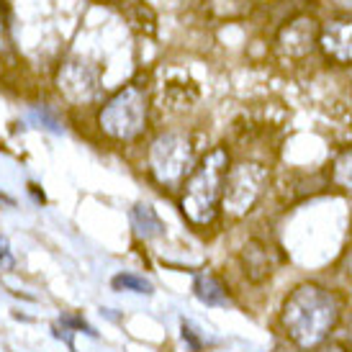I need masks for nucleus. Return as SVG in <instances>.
Listing matches in <instances>:
<instances>
[{
    "mask_svg": "<svg viewBox=\"0 0 352 352\" xmlns=\"http://www.w3.org/2000/svg\"><path fill=\"white\" fill-rule=\"evenodd\" d=\"M340 316H342L340 296L319 283L296 285L280 309L285 337L301 350H314L327 342L334 327L340 324Z\"/></svg>",
    "mask_w": 352,
    "mask_h": 352,
    "instance_id": "nucleus-1",
    "label": "nucleus"
},
{
    "mask_svg": "<svg viewBox=\"0 0 352 352\" xmlns=\"http://www.w3.org/2000/svg\"><path fill=\"white\" fill-rule=\"evenodd\" d=\"M229 167V152L226 147H214L208 155L198 162L183 188V214L190 224L208 226L216 219L221 193H224V180Z\"/></svg>",
    "mask_w": 352,
    "mask_h": 352,
    "instance_id": "nucleus-2",
    "label": "nucleus"
},
{
    "mask_svg": "<svg viewBox=\"0 0 352 352\" xmlns=\"http://www.w3.org/2000/svg\"><path fill=\"white\" fill-rule=\"evenodd\" d=\"M147 90L139 82H131V85L118 90L103 106V111L98 113V124L108 137L118 139V142H129V139H137L147 129Z\"/></svg>",
    "mask_w": 352,
    "mask_h": 352,
    "instance_id": "nucleus-3",
    "label": "nucleus"
},
{
    "mask_svg": "<svg viewBox=\"0 0 352 352\" xmlns=\"http://www.w3.org/2000/svg\"><path fill=\"white\" fill-rule=\"evenodd\" d=\"M193 170V142L180 131H167L149 147V173L160 186L175 188Z\"/></svg>",
    "mask_w": 352,
    "mask_h": 352,
    "instance_id": "nucleus-4",
    "label": "nucleus"
},
{
    "mask_svg": "<svg viewBox=\"0 0 352 352\" xmlns=\"http://www.w3.org/2000/svg\"><path fill=\"white\" fill-rule=\"evenodd\" d=\"M226 188L221 193V206L232 219L247 216L260 201L267 186V167L260 162H239L226 173Z\"/></svg>",
    "mask_w": 352,
    "mask_h": 352,
    "instance_id": "nucleus-5",
    "label": "nucleus"
},
{
    "mask_svg": "<svg viewBox=\"0 0 352 352\" xmlns=\"http://www.w3.org/2000/svg\"><path fill=\"white\" fill-rule=\"evenodd\" d=\"M59 93L69 100V103H90L98 98L100 93V78L98 72L90 67L88 62L72 59L67 65H62L57 75Z\"/></svg>",
    "mask_w": 352,
    "mask_h": 352,
    "instance_id": "nucleus-6",
    "label": "nucleus"
},
{
    "mask_svg": "<svg viewBox=\"0 0 352 352\" xmlns=\"http://www.w3.org/2000/svg\"><path fill=\"white\" fill-rule=\"evenodd\" d=\"M319 47L337 65H352V21H329L319 29Z\"/></svg>",
    "mask_w": 352,
    "mask_h": 352,
    "instance_id": "nucleus-7",
    "label": "nucleus"
},
{
    "mask_svg": "<svg viewBox=\"0 0 352 352\" xmlns=\"http://www.w3.org/2000/svg\"><path fill=\"white\" fill-rule=\"evenodd\" d=\"M278 44H280V50H283L288 57H306V54H311L314 47L319 44V26H316V21H311V19L291 21V23L280 31Z\"/></svg>",
    "mask_w": 352,
    "mask_h": 352,
    "instance_id": "nucleus-8",
    "label": "nucleus"
},
{
    "mask_svg": "<svg viewBox=\"0 0 352 352\" xmlns=\"http://www.w3.org/2000/svg\"><path fill=\"white\" fill-rule=\"evenodd\" d=\"M242 270L252 283H263L275 273V254L273 250L263 242H250L242 250Z\"/></svg>",
    "mask_w": 352,
    "mask_h": 352,
    "instance_id": "nucleus-9",
    "label": "nucleus"
},
{
    "mask_svg": "<svg viewBox=\"0 0 352 352\" xmlns=\"http://www.w3.org/2000/svg\"><path fill=\"white\" fill-rule=\"evenodd\" d=\"M193 294L201 303L206 306H224L229 301L226 294V285L216 278L214 273H201L196 275V283H193Z\"/></svg>",
    "mask_w": 352,
    "mask_h": 352,
    "instance_id": "nucleus-10",
    "label": "nucleus"
},
{
    "mask_svg": "<svg viewBox=\"0 0 352 352\" xmlns=\"http://www.w3.org/2000/svg\"><path fill=\"white\" fill-rule=\"evenodd\" d=\"M131 221H134V229L139 232V236H144V239H157V236L165 234V224H162V219L157 216V211L149 204L134 206V211H131Z\"/></svg>",
    "mask_w": 352,
    "mask_h": 352,
    "instance_id": "nucleus-11",
    "label": "nucleus"
},
{
    "mask_svg": "<svg viewBox=\"0 0 352 352\" xmlns=\"http://www.w3.org/2000/svg\"><path fill=\"white\" fill-rule=\"evenodd\" d=\"M332 186L352 196V147L342 149L332 162Z\"/></svg>",
    "mask_w": 352,
    "mask_h": 352,
    "instance_id": "nucleus-12",
    "label": "nucleus"
},
{
    "mask_svg": "<svg viewBox=\"0 0 352 352\" xmlns=\"http://www.w3.org/2000/svg\"><path fill=\"white\" fill-rule=\"evenodd\" d=\"M111 288L113 291H129V294H144V296H152V283H149L147 278H142L137 273H118L111 278Z\"/></svg>",
    "mask_w": 352,
    "mask_h": 352,
    "instance_id": "nucleus-13",
    "label": "nucleus"
},
{
    "mask_svg": "<svg viewBox=\"0 0 352 352\" xmlns=\"http://www.w3.org/2000/svg\"><path fill=\"white\" fill-rule=\"evenodd\" d=\"M59 324H62L65 329H69V332L75 329V332H82V334H88V337H98V332H96L85 319H80V316H69V314H65V316L59 319Z\"/></svg>",
    "mask_w": 352,
    "mask_h": 352,
    "instance_id": "nucleus-14",
    "label": "nucleus"
},
{
    "mask_svg": "<svg viewBox=\"0 0 352 352\" xmlns=\"http://www.w3.org/2000/svg\"><path fill=\"white\" fill-rule=\"evenodd\" d=\"M183 340H186L188 347H190L193 352H201V340H198V334L190 322H183Z\"/></svg>",
    "mask_w": 352,
    "mask_h": 352,
    "instance_id": "nucleus-15",
    "label": "nucleus"
},
{
    "mask_svg": "<svg viewBox=\"0 0 352 352\" xmlns=\"http://www.w3.org/2000/svg\"><path fill=\"white\" fill-rule=\"evenodd\" d=\"M309 352H347V347L340 344V342H324V344H319V347H314V350H309Z\"/></svg>",
    "mask_w": 352,
    "mask_h": 352,
    "instance_id": "nucleus-16",
    "label": "nucleus"
},
{
    "mask_svg": "<svg viewBox=\"0 0 352 352\" xmlns=\"http://www.w3.org/2000/svg\"><path fill=\"white\" fill-rule=\"evenodd\" d=\"M52 332H54V337H57V340H62V342L72 350V334H69V329H65V327H62V329H59V327H54Z\"/></svg>",
    "mask_w": 352,
    "mask_h": 352,
    "instance_id": "nucleus-17",
    "label": "nucleus"
},
{
    "mask_svg": "<svg viewBox=\"0 0 352 352\" xmlns=\"http://www.w3.org/2000/svg\"><path fill=\"white\" fill-rule=\"evenodd\" d=\"M0 263L10 265V250H8V239H6V236H0Z\"/></svg>",
    "mask_w": 352,
    "mask_h": 352,
    "instance_id": "nucleus-18",
    "label": "nucleus"
},
{
    "mask_svg": "<svg viewBox=\"0 0 352 352\" xmlns=\"http://www.w3.org/2000/svg\"><path fill=\"white\" fill-rule=\"evenodd\" d=\"M344 273L352 280V250H347V254H344Z\"/></svg>",
    "mask_w": 352,
    "mask_h": 352,
    "instance_id": "nucleus-19",
    "label": "nucleus"
},
{
    "mask_svg": "<svg viewBox=\"0 0 352 352\" xmlns=\"http://www.w3.org/2000/svg\"><path fill=\"white\" fill-rule=\"evenodd\" d=\"M347 342L352 347V314H350V322H347Z\"/></svg>",
    "mask_w": 352,
    "mask_h": 352,
    "instance_id": "nucleus-20",
    "label": "nucleus"
}]
</instances>
